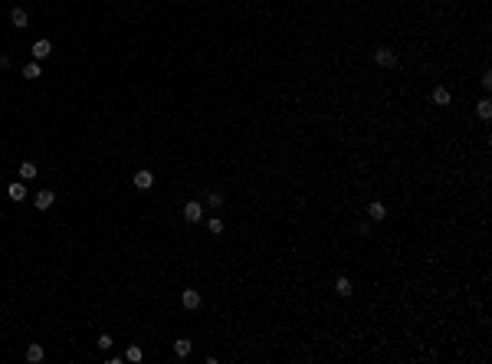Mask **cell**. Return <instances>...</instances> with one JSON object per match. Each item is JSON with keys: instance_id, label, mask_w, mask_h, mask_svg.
<instances>
[{"instance_id": "7", "label": "cell", "mask_w": 492, "mask_h": 364, "mask_svg": "<svg viewBox=\"0 0 492 364\" xmlns=\"http://www.w3.org/2000/svg\"><path fill=\"white\" fill-rule=\"evenodd\" d=\"M335 292H338L341 298H351V296H354V286H351V279H348V276H338V279H335Z\"/></svg>"}, {"instance_id": "15", "label": "cell", "mask_w": 492, "mask_h": 364, "mask_svg": "<svg viewBox=\"0 0 492 364\" xmlns=\"http://www.w3.org/2000/svg\"><path fill=\"white\" fill-rule=\"evenodd\" d=\"M190 348H194V344L187 341V338H177V341H174V354H177V358H187Z\"/></svg>"}, {"instance_id": "11", "label": "cell", "mask_w": 492, "mask_h": 364, "mask_svg": "<svg viewBox=\"0 0 492 364\" xmlns=\"http://www.w3.org/2000/svg\"><path fill=\"white\" fill-rule=\"evenodd\" d=\"M449 102H453V95H449L446 86H437V89H433V105H449Z\"/></svg>"}, {"instance_id": "18", "label": "cell", "mask_w": 492, "mask_h": 364, "mask_svg": "<svg viewBox=\"0 0 492 364\" xmlns=\"http://www.w3.org/2000/svg\"><path fill=\"white\" fill-rule=\"evenodd\" d=\"M207 230H210V233H213V236H220V233H223V230H227V223H223V220H220V217H210V220H207Z\"/></svg>"}, {"instance_id": "21", "label": "cell", "mask_w": 492, "mask_h": 364, "mask_svg": "<svg viewBox=\"0 0 492 364\" xmlns=\"http://www.w3.org/2000/svg\"><path fill=\"white\" fill-rule=\"evenodd\" d=\"M482 86H486V89H492V72H489V69L482 72Z\"/></svg>"}, {"instance_id": "16", "label": "cell", "mask_w": 492, "mask_h": 364, "mask_svg": "<svg viewBox=\"0 0 492 364\" xmlns=\"http://www.w3.org/2000/svg\"><path fill=\"white\" fill-rule=\"evenodd\" d=\"M40 76H43L40 63H26V66H23V79H40Z\"/></svg>"}, {"instance_id": "8", "label": "cell", "mask_w": 492, "mask_h": 364, "mask_svg": "<svg viewBox=\"0 0 492 364\" xmlns=\"http://www.w3.org/2000/svg\"><path fill=\"white\" fill-rule=\"evenodd\" d=\"M46 56H53V43L49 40H36L33 43V59H46Z\"/></svg>"}, {"instance_id": "6", "label": "cell", "mask_w": 492, "mask_h": 364, "mask_svg": "<svg viewBox=\"0 0 492 364\" xmlns=\"http://www.w3.org/2000/svg\"><path fill=\"white\" fill-rule=\"evenodd\" d=\"M181 305L184 309H200V292L197 289H184L181 292Z\"/></svg>"}, {"instance_id": "4", "label": "cell", "mask_w": 492, "mask_h": 364, "mask_svg": "<svg viewBox=\"0 0 492 364\" xmlns=\"http://www.w3.org/2000/svg\"><path fill=\"white\" fill-rule=\"evenodd\" d=\"M10 23L17 26V30H26V26H30V13H26V7H13V10H10Z\"/></svg>"}, {"instance_id": "19", "label": "cell", "mask_w": 492, "mask_h": 364, "mask_svg": "<svg viewBox=\"0 0 492 364\" xmlns=\"http://www.w3.org/2000/svg\"><path fill=\"white\" fill-rule=\"evenodd\" d=\"M207 207H213V210H217V207H223V194H220V190L207 194Z\"/></svg>"}, {"instance_id": "3", "label": "cell", "mask_w": 492, "mask_h": 364, "mask_svg": "<svg viewBox=\"0 0 492 364\" xmlns=\"http://www.w3.org/2000/svg\"><path fill=\"white\" fill-rule=\"evenodd\" d=\"M53 200H56V190L43 187V190H36V197H33V207H36V210H49V207H53Z\"/></svg>"}, {"instance_id": "12", "label": "cell", "mask_w": 492, "mask_h": 364, "mask_svg": "<svg viewBox=\"0 0 492 364\" xmlns=\"http://www.w3.org/2000/svg\"><path fill=\"white\" fill-rule=\"evenodd\" d=\"M36 174H40V167H36V161H23V164H20V177H23V181H33Z\"/></svg>"}, {"instance_id": "1", "label": "cell", "mask_w": 492, "mask_h": 364, "mask_svg": "<svg viewBox=\"0 0 492 364\" xmlns=\"http://www.w3.org/2000/svg\"><path fill=\"white\" fill-rule=\"evenodd\" d=\"M374 63L384 66V69H394L397 66V53H394L391 46H377V49H374Z\"/></svg>"}, {"instance_id": "20", "label": "cell", "mask_w": 492, "mask_h": 364, "mask_svg": "<svg viewBox=\"0 0 492 364\" xmlns=\"http://www.w3.org/2000/svg\"><path fill=\"white\" fill-rule=\"evenodd\" d=\"M98 348H102V351H109V348H112V335H98Z\"/></svg>"}, {"instance_id": "9", "label": "cell", "mask_w": 492, "mask_h": 364, "mask_svg": "<svg viewBox=\"0 0 492 364\" xmlns=\"http://www.w3.org/2000/svg\"><path fill=\"white\" fill-rule=\"evenodd\" d=\"M43 358H46L43 344H36V341H33V344H26V361H30V364H40Z\"/></svg>"}, {"instance_id": "13", "label": "cell", "mask_w": 492, "mask_h": 364, "mask_svg": "<svg viewBox=\"0 0 492 364\" xmlns=\"http://www.w3.org/2000/svg\"><path fill=\"white\" fill-rule=\"evenodd\" d=\"M476 115H479L482 121H489L492 118V99H482L479 105H476Z\"/></svg>"}, {"instance_id": "22", "label": "cell", "mask_w": 492, "mask_h": 364, "mask_svg": "<svg viewBox=\"0 0 492 364\" xmlns=\"http://www.w3.org/2000/svg\"><path fill=\"white\" fill-rule=\"evenodd\" d=\"M7 66H10V56H7V53H0V69H7Z\"/></svg>"}, {"instance_id": "14", "label": "cell", "mask_w": 492, "mask_h": 364, "mask_svg": "<svg viewBox=\"0 0 492 364\" xmlns=\"http://www.w3.org/2000/svg\"><path fill=\"white\" fill-rule=\"evenodd\" d=\"M7 197H10V200H23V197H26V184H10V187H7Z\"/></svg>"}, {"instance_id": "2", "label": "cell", "mask_w": 492, "mask_h": 364, "mask_svg": "<svg viewBox=\"0 0 492 364\" xmlns=\"http://www.w3.org/2000/svg\"><path fill=\"white\" fill-rule=\"evenodd\" d=\"M184 220L187 223H200L204 220V204H200V200H187L184 204Z\"/></svg>"}, {"instance_id": "10", "label": "cell", "mask_w": 492, "mask_h": 364, "mask_svg": "<svg viewBox=\"0 0 492 364\" xmlns=\"http://www.w3.org/2000/svg\"><path fill=\"white\" fill-rule=\"evenodd\" d=\"M368 217H371V220H384V217H387V207H384L381 200H371V204H368Z\"/></svg>"}, {"instance_id": "17", "label": "cell", "mask_w": 492, "mask_h": 364, "mask_svg": "<svg viewBox=\"0 0 492 364\" xmlns=\"http://www.w3.org/2000/svg\"><path fill=\"white\" fill-rule=\"evenodd\" d=\"M144 358V351L138 348V344H128V351H125V361H131V364H138Z\"/></svg>"}, {"instance_id": "5", "label": "cell", "mask_w": 492, "mask_h": 364, "mask_svg": "<svg viewBox=\"0 0 492 364\" xmlns=\"http://www.w3.org/2000/svg\"><path fill=\"white\" fill-rule=\"evenodd\" d=\"M131 184H135L138 190H151L154 187V174L151 171H138V174L131 177Z\"/></svg>"}]
</instances>
